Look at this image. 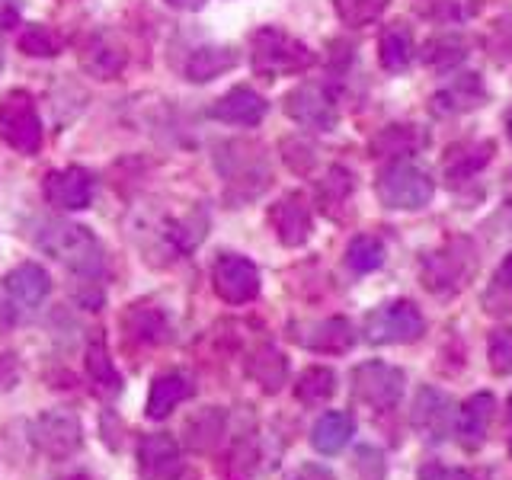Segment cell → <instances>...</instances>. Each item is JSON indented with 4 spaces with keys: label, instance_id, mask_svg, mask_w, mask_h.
I'll return each instance as SVG.
<instances>
[{
    "label": "cell",
    "instance_id": "1",
    "mask_svg": "<svg viewBox=\"0 0 512 480\" xmlns=\"http://www.w3.org/2000/svg\"><path fill=\"white\" fill-rule=\"evenodd\" d=\"M36 247L45 250L48 256H55L58 263L74 269L77 276H100L103 269V247L96 234L84 224L71 221H45L36 231Z\"/></svg>",
    "mask_w": 512,
    "mask_h": 480
},
{
    "label": "cell",
    "instance_id": "2",
    "mask_svg": "<svg viewBox=\"0 0 512 480\" xmlns=\"http://www.w3.org/2000/svg\"><path fill=\"white\" fill-rule=\"evenodd\" d=\"M250 58H253V71L263 77H282V74H298L308 71L314 64V52L295 36L276 29V26H263L253 32L250 39Z\"/></svg>",
    "mask_w": 512,
    "mask_h": 480
},
{
    "label": "cell",
    "instance_id": "3",
    "mask_svg": "<svg viewBox=\"0 0 512 480\" xmlns=\"http://www.w3.org/2000/svg\"><path fill=\"white\" fill-rule=\"evenodd\" d=\"M0 138L16 154H39L42 148V119L36 112V100L26 90H10L0 96Z\"/></svg>",
    "mask_w": 512,
    "mask_h": 480
},
{
    "label": "cell",
    "instance_id": "4",
    "mask_svg": "<svg viewBox=\"0 0 512 480\" xmlns=\"http://www.w3.org/2000/svg\"><path fill=\"white\" fill-rule=\"evenodd\" d=\"M375 192H378L381 205L413 212V208H423L432 199L436 186H432L426 170L410 164V160H397V164H391L388 170L378 176Z\"/></svg>",
    "mask_w": 512,
    "mask_h": 480
},
{
    "label": "cell",
    "instance_id": "5",
    "mask_svg": "<svg viewBox=\"0 0 512 480\" xmlns=\"http://www.w3.org/2000/svg\"><path fill=\"white\" fill-rule=\"evenodd\" d=\"M426 330V320L413 301H391L381 304L365 317V340L378 346H394V343H413L420 340Z\"/></svg>",
    "mask_w": 512,
    "mask_h": 480
},
{
    "label": "cell",
    "instance_id": "6",
    "mask_svg": "<svg viewBox=\"0 0 512 480\" xmlns=\"http://www.w3.org/2000/svg\"><path fill=\"white\" fill-rule=\"evenodd\" d=\"M352 391L375 410H394L404 394V372L388 362H365L352 372Z\"/></svg>",
    "mask_w": 512,
    "mask_h": 480
},
{
    "label": "cell",
    "instance_id": "7",
    "mask_svg": "<svg viewBox=\"0 0 512 480\" xmlns=\"http://www.w3.org/2000/svg\"><path fill=\"white\" fill-rule=\"evenodd\" d=\"M29 442L48 458H68L80 448V423L68 410H45L29 426Z\"/></svg>",
    "mask_w": 512,
    "mask_h": 480
},
{
    "label": "cell",
    "instance_id": "8",
    "mask_svg": "<svg viewBox=\"0 0 512 480\" xmlns=\"http://www.w3.org/2000/svg\"><path fill=\"white\" fill-rule=\"evenodd\" d=\"M212 282L218 298L228 304H247L260 295V269H256L247 256L237 253H221L212 269Z\"/></svg>",
    "mask_w": 512,
    "mask_h": 480
},
{
    "label": "cell",
    "instance_id": "9",
    "mask_svg": "<svg viewBox=\"0 0 512 480\" xmlns=\"http://www.w3.org/2000/svg\"><path fill=\"white\" fill-rule=\"evenodd\" d=\"M285 112H288V119H295L304 128H314V132H333L336 122H340V112H336L330 93L317 84H301L288 93Z\"/></svg>",
    "mask_w": 512,
    "mask_h": 480
},
{
    "label": "cell",
    "instance_id": "10",
    "mask_svg": "<svg viewBox=\"0 0 512 480\" xmlns=\"http://www.w3.org/2000/svg\"><path fill=\"white\" fill-rule=\"evenodd\" d=\"M45 199L61 212H80L93 202V176L84 167H64L45 176Z\"/></svg>",
    "mask_w": 512,
    "mask_h": 480
},
{
    "label": "cell",
    "instance_id": "11",
    "mask_svg": "<svg viewBox=\"0 0 512 480\" xmlns=\"http://www.w3.org/2000/svg\"><path fill=\"white\" fill-rule=\"evenodd\" d=\"M138 468L144 480H176L183 474L180 445L167 432H151L138 442Z\"/></svg>",
    "mask_w": 512,
    "mask_h": 480
},
{
    "label": "cell",
    "instance_id": "12",
    "mask_svg": "<svg viewBox=\"0 0 512 480\" xmlns=\"http://www.w3.org/2000/svg\"><path fill=\"white\" fill-rule=\"evenodd\" d=\"M292 340L314 352H346L356 336H352L349 320L327 317V320H314V324H295Z\"/></svg>",
    "mask_w": 512,
    "mask_h": 480
},
{
    "label": "cell",
    "instance_id": "13",
    "mask_svg": "<svg viewBox=\"0 0 512 480\" xmlns=\"http://www.w3.org/2000/svg\"><path fill=\"white\" fill-rule=\"evenodd\" d=\"M269 221H272V228H276V234L285 247H301L304 240L311 237V212H308V205H304V199L298 196V192H292V196H285L272 205Z\"/></svg>",
    "mask_w": 512,
    "mask_h": 480
},
{
    "label": "cell",
    "instance_id": "14",
    "mask_svg": "<svg viewBox=\"0 0 512 480\" xmlns=\"http://www.w3.org/2000/svg\"><path fill=\"white\" fill-rule=\"evenodd\" d=\"M208 116L218 119V122H228V125H260L266 116V100L256 90L250 87H234L221 96V100L208 109Z\"/></svg>",
    "mask_w": 512,
    "mask_h": 480
},
{
    "label": "cell",
    "instance_id": "15",
    "mask_svg": "<svg viewBox=\"0 0 512 480\" xmlns=\"http://www.w3.org/2000/svg\"><path fill=\"white\" fill-rule=\"evenodd\" d=\"M80 68H84L90 77L96 80H112L119 77L125 68V52L119 42H112L103 32L90 36L84 45H80Z\"/></svg>",
    "mask_w": 512,
    "mask_h": 480
},
{
    "label": "cell",
    "instance_id": "16",
    "mask_svg": "<svg viewBox=\"0 0 512 480\" xmlns=\"http://www.w3.org/2000/svg\"><path fill=\"white\" fill-rule=\"evenodd\" d=\"M4 288L16 304H23V308H39L45 295L52 292V279H48V272L39 263H23L13 272H7Z\"/></svg>",
    "mask_w": 512,
    "mask_h": 480
},
{
    "label": "cell",
    "instance_id": "17",
    "mask_svg": "<svg viewBox=\"0 0 512 480\" xmlns=\"http://www.w3.org/2000/svg\"><path fill=\"white\" fill-rule=\"evenodd\" d=\"M493 410H496V400L490 394H474L461 404L455 429H458V439L468 448H477L484 442L487 429L493 423Z\"/></svg>",
    "mask_w": 512,
    "mask_h": 480
},
{
    "label": "cell",
    "instance_id": "18",
    "mask_svg": "<svg viewBox=\"0 0 512 480\" xmlns=\"http://www.w3.org/2000/svg\"><path fill=\"white\" fill-rule=\"evenodd\" d=\"M413 426L429 439H442L448 436V426H452V404L432 388H423L416 397L413 407Z\"/></svg>",
    "mask_w": 512,
    "mask_h": 480
},
{
    "label": "cell",
    "instance_id": "19",
    "mask_svg": "<svg viewBox=\"0 0 512 480\" xmlns=\"http://www.w3.org/2000/svg\"><path fill=\"white\" fill-rule=\"evenodd\" d=\"M192 391L196 388H192V381L186 375L170 372V375L154 378L151 391H148V416L151 420H164V416H170L186 397H192Z\"/></svg>",
    "mask_w": 512,
    "mask_h": 480
},
{
    "label": "cell",
    "instance_id": "20",
    "mask_svg": "<svg viewBox=\"0 0 512 480\" xmlns=\"http://www.w3.org/2000/svg\"><path fill=\"white\" fill-rule=\"evenodd\" d=\"M237 64V52L228 45H202L186 58V77L192 84H205V80H215L224 71H231Z\"/></svg>",
    "mask_w": 512,
    "mask_h": 480
},
{
    "label": "cell",
    "instance_id": "21",
    "mask_svg": "<svg viewBox=\"0 0 512 480\" xmlns=\"http://www.w3.org/2000/svg\"><path fill=\"white\" fill-rule=\"evenodd\" d=\"M349 436H352V420L340 410H330L314 423L311 445L317 448L320 455H336V452H343V448H346Z\"/></svg>",
    "mask_w": 512,
    "mask_h": 480
},
{
    "label": "cell",
    "instance_id": "22",
    "mask_svg": "<svg viewBox=\"0 0 512 480\" xmlns=\"http://www.w3.org/2000/svg\"><path fill=\"white\" fill-rule=\"evenodd\" d=\"M247 372H250V378L260 384L263 391H269V394H276L282 384H285V378H288V365H285V359H282V352L279 349H272V346H263V349H256L253 352V359H250V365H247Z\"/></svg>",
    "mask_w": 512,
    "mask_h": 480
},
{
    "label": "cell",
    "instance_id": "23",
    "mask_svg": "<svg viewBox=\"0 0 512 480\" xmlns=\"http://www.w3.org/2000/svg\"><path fill=\"white\" fill-rule=\"evenodd\" d=\"M378 58L384 64V71H404L410 58H413V36L407 26H388L381 32V45H378Z\"/></svg>",
    "mask_w": 512,
    "mask_h": 480
},
{
    "label": "cell",
    "instance_id": "24",
    "mask_svg": "<svg viewBox=\"0 0 512 480\" xmlns=\"http://www.w3.org/2000/svg\"><path fill=\"white\" fill-rule=\"evenodd\" d=\"M493 154V144L490 141H480V144H461V148L448 151V160H445V173L448 180H468L474 176L480 167L487 164Z\"/></svg>",
    "mask_w": 512,
    "mask_h": 480
},
{
    "label": "cell",
    "instance_id": "25",
    "mask_svg": "<svg viewBox=\"0 0 512 480\" xmlns=\"http://www.w3.org/2000/svg\"><path fill=\"white\" fill-rule=\"evenodd\" d=\"M333 391H336V375H333V368H324V365L304 368L295 384V394L304 404H324V400L333 397Z\"/></svg>",
    "mask_w": 512,
    "mask_h": 480
},
{
    "label": "cell",
    "instance_id": "26",
    "mask_svg": "<svg viewBox=\"0 0 512 480\" xmlns=\"http://www.w3.org/2000/svg\"><path fill=\"white\" fill-rule=\"evenodd\" d=\"M474 106H480V80L474 74L458 77L452 87L436 96L439 112H464V109H474Z\"/></svg>",
    "mask_w": 512,
    "mask_h": 480
},
{
    "label": "cell",
    "instance_id": "27",
    "mask_svg": "<svg viewBox=\"0 0 512 480\" xmlns=\"http://www.w3.org/2000/svg\"><path fill=\"white\" fill-rule=\"evenodd\" d=\"M346 266L352 272H359V276H365V272H375L384 266V244L378 237H352V244L346 250Z\"/></svg>",
    "mask_w": 512,
    "mask_h": 480
},
{
    "label": "cell",
    "instance_id": "28",
    "mask_svg": "<svg viewBox=\"0 0 512 480\" xmlns=\"http://www.w3.org/2000/svg\"><path fill=\"white\" fill-rule=\"evenodd\" d=\"M221 426H224L221 410H202V413H196L186 423V442H189V448H196V452H208V448L218 442Z\"/></svg>",
    "mask_w": 512,
    "mask_h": 480
},
{
    "label": "cell",
    "instance_id": "29",
    "mask_svg": "<svg viewBox=\"0 0 512 480\" xmlns=\"http://www.w3.org/2000/svg\"><path fill=\"white\" fill-rule=\"evenodd\" d=\"M423 138L416 135L413 125H391L372 141V154L378 157H394V154H410Z\"/></svg>",
    "mask_w": 512,
    "mask_h": 480
},
{
    "label": "cell",
    "instance_id": "30",
    "mask_svg": "<svg viewBox=\"0 0 512 480\" xmlns=\"http://www.w3.org/2000/svg\"><path fill=\"white\" fill-rule=\"evenodd\" d=\"M336 7V16L352 26V29H362L368 23H375L378 16L384 13V7H388V0H333Z\"/></svg>",
    "mask_w": 512,
    "mask_h": 480
},
{
    "label": "cell",
    "instance_id": "31",
    "mask_svg": "<svg viewBox=\"0 0 512 480\" xmlns=\"http://www.w3.org/2000/svg\"><path fill=\"white\" fill-rule=\"evenodd\" d=\"M61 36L55 29H48V26H42V23H36V26H29L23 36H20V48L26 55H36V58H52V55H58L61 52Z\"/></svg>",
    "mask_w": 512,
    "mask_h": 480
},
{
    "label": "cell",
    "instance_id": "32",
    "mask_svg": "<svg viewBox=\"0 0 512 480\" xmlns=\"http://www.w3.org/2000/svg\"><path fill=\"white\" fill-rule=\"evenodd\" d=\"M464 39L461 36H439V39H429L423 48V61L426 64H436V68H448V64H458L464 55Z\"/></svg>",
    "mask_w": 512,
    "mask_h": 480
},
{
    "label": "cell",
    "instance_id": "33",
    "mask_svg": "<svg viewBox=\"0 0 512 480\" xmlns=\"http://www.w3.org/2000/svg\"><path fill=\"white\" fill-rule=\"evenodd\" d=\"M87 372H90V378L100 384V388H106V391H119V375H116V368H112V362H109V356H106V346L96 340L90 349H87Z\"/></svg>",
    "mask_w": 512,
    "mask_h": 480
},
{
    "label": "cell",
    "instance_id": "34",
    "mask_svg": "<svg viewBox=\"0 0 512 480\" xmlns=\"http://www.w3.org/2000/svg\"><path fill=\"white\" fill-rule=\"evenodd\" d=\"M487 356L496 375H512V327H500L490 333Z\"/></svg>",
    "mask_w": 512,
    "mask_h": 480
},
{
    "label": "cell",
    "instance_id": "35",
    "mask_svg": "<svg viewBox=\"0 0 512 480\" xmlns=\"http://www.w3.org/2000/svg\"><path fill=\"white\" fill-rule=\"evenodd\" d=\"M317 192H320V202H324V205H340L352 192V173L343 170V167H330Z\"/></svg>",
    "mask_w": 512,
    "mask_h": 480
},
{
    "label": "cell",
    "instance_id": "36",
    "mask_svg": "<svg viewBox=\"0 0 512 480\" xmlns=\"http://www.w3.org/2000/svg\"><path fill=\"white\" fill-rule=\"evenodd\" d=\"M474 10L471 0H436V7L429 10V16H436V20L448 23V20H464Z\"/></svg>",
    "mask_w": 512,
    "mask_h": 480
},
{
    "label": "cell",
    "instance_id": "37",
    "mask_svg": "<svg viewBox=\"0 0 512 480\" xmlns=\"http://www.w3.org/2000/svg\"><path fill=\"white\" fill-rule=\"evenodd\" d=\"M288 480H336L330 468H324V464H304V468H298Z\"/></svg>",
    "mask_w": 512,
    "mask_h": 480
},
{
    "label": "cell",
    "instance_id": "38",
    "mask_svg": "<svg viewBox=\"0 0 512 480\" xmlns=\"http://www.w3.org/2000/svg\"><path fill=\"white\" fill-rule=\"evenodd\" d=\"M420 480H471V474L448 471V468H439V464H429V468L420 471Z\"/></svg>",
    "mask_w": 512,
    "mask_h": 480
},
{
    "label": "cell",
    "instance_id": "39",
    "mask_svg": "<svg viewBox=\"0 0 512 480\" xmlns=\"http://www.w3.org/2000/svg\"><path fill=\"white\" fill-rule=\"evenodd\" d=\"M496 285H500V288H509V292H512V253L503 260L500 272H496Z\"/></svg>",
    "mask_w": 512,
    "mask_h": 480
},
{
    "label": "cell",
    "instance_id": "40",
    "mask_svg": "<svg viewBox=\"0 0 512 480\" xmlns=\"http://www.w3.org/2000/svg\"><path fill=\"white\" fill-rule=\"evenodd\" d=\"M170 7H176V10H199L205 0H167Z\"/></svg>",
    "mask_w": 512,
    "mask_h": 480
},
{
    "label": "cell",
    "instance_id": "41",
    "mask_svg": "<svg viewBox=\"0 0 512 480\" xmlns=\"http://www.w3.org/2000/svg\"><path fill=\"white\" fill-rule=\"evenodd\" d=\"M506 132H509V138H512V109H509V116H506Z\"/></svg>",
    "mask_w": 512,
    "mask_h": 480
},
{
    "label": "cell",
    "instance_id": "42",
    "mask_svg": "<svg viewBox=\"0 0 512 480\" xmlns=\"http://www.w3.org/2000/svg\"><path fill=\"white\" fill-rule=\"evenodd\" d=\"M61 480H87L84 474H71V477H61Z\"/></svg>",
    "mask_w": 512,
    "mask_h": 480
},
{
    "label": "cell",
    "instance_id": "43",
    "mask_svg": "<svg viewBox=\"0 0 512 480\" xmlns=\"http://www.w3.org/2000/svg\"><path fill=\"white\" fill-rule=\"evenodd\" d=\"M509 416H512V397H509Z\"/></svg>",
    "mask_w": 512,
    "mask_h": 480
},
{
    "label": "cell",
    "instance_id": "44",
    "mask_svg": "<svg viewBox=\"0 0 512 480\" xmlns=\"http://www.w3.org/2000/svg\"><path fill=\"white\" fill-rule=\"evenodd\" d=\"M509 455H512V439H509Z\"/></svg>",
    "mask_w": 512,
    "mask_h": 480
},
{
    "label": "cell",
    "instance_id": "45",
    "mask_svg": "<svg viewBox=\"0 0 512 480\" xmlns=\"http://www.w3.org/2000/svg\"><path fill=\"white\" fill-rule=\"evenodd\" d=\"M0 64H4V55H0Z\"/></svg>",
    "mask_w": 512,
    "mask_h": 480
}]
</instances>
